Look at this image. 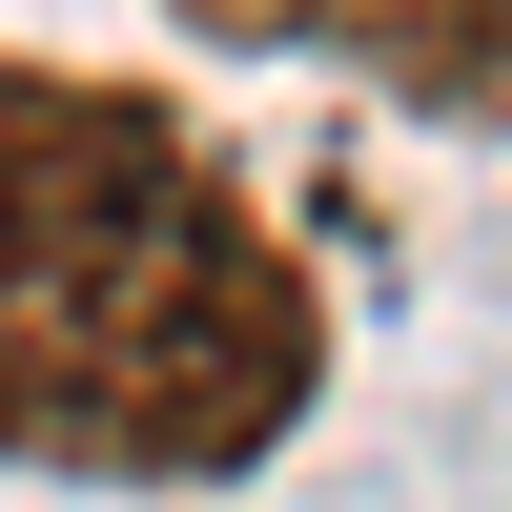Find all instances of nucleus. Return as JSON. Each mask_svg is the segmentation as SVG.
Masks as SVG:
<instances>
[{
  "label": "nucleus",
  "mask_w": 512,
  "mask_h": 512,
  "mask_svg": "<svg viewBox=\"0 0 512 512\" xmlns=\"http://www.w3.org/2000/svg\"><path fill=\"white\" fill-rule=\"evenodd\" d=\"M328 390V287L246 185H185L164 226L0 267V472H103V492H205L267 472Z\"/></svg>",
  "instance_id": "f257e3e1"
},
{
  "label": "nucleus",
  "mask_w": 512,
  "mask_h": 512,
  "mask_svg": "<svg viewBox=\"0 0 512 512\" xmlns=\"http://www.w3.org/2000/svg\"><path fill=\"white\" fill-rule=\"evenodd\" d=\"M185 185H226L185 103H144V82H103V62H0V267L123 246V226H164Z\"/></svg>",
  "instance_id": "f03ea898"
},
{
  "label": "nucleus",
  "mask_w": 512,
  "mask_h": 512,
  "mask_svg": "<svg viewBox=\"0 0 512 512\" xmlns=\"http://www.w3.org/2000/svg\"><path fill=\"white\" fill-rule=\"evenodd\" d=\"M164 21L246 62H369L431 123H512V0H164Z\"/></svg>",
  "instance_id": "7ed1b4c3"
}]
</instances>
